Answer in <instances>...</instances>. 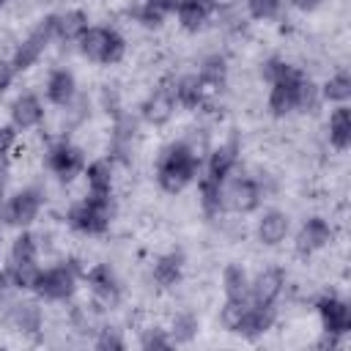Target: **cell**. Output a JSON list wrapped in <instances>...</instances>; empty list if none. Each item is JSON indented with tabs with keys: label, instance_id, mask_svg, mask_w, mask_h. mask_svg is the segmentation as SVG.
Instances as JSON below:
<instances>
[{
	"label": "cell",
	"instance_id": "obj_4",
	"mask_svg": "<svg viewBox=\"0 0 351 351\" xmlns=\"http://www.w3.org/2000/svg\"><path fill=\"white\" fill-rule=\"evenodd\" d=\"M74 49L96 66H118L126 60L129 41L115 25H88V30L77 38Z\"/></svg>",
	"mask_w": 351,
	"mask_h": 351
},
{
	"label": "cell",
	"instance_id": "obj_37",
	"mask_svg": "<svg viewBox=\"0 0 351 351\" xmlns=\"http://www.w3.org/2000/svg\"><path fill=\"white\" fill-rule=\"evenodd\" d=\"M16 140H19V132L11 123H0V159H8L14 154Z\"/></svg>",
	"mask_w": 351,
	"mask_h": 351
},
{
	"label": "cell",
	"instance_id": "obj_16",
	"mask_svg": "<svg viewBox=\"0 0 351 351\" xmlns=\"http://www.w3.org/2000/svg\"><path fill=\"white\" fill-rule=\"evenodd\" d=\"M47 121V104L36 90H22L8 104V123L16 132H33L41 129Z\"/></svg>",
	"mask_w": 351,
	"mask_h": 351
},
{
	"label": "cell",
	"instance_id": "obj_24",
	"mask_svg": "<svg viewBox=\"0 0 351 351\" xmlns=\"http://www.w3.org/2000/svg\"><path fill=\"white\" fill-rule=\"evenodd\" d=\"M80 178L85 184V192H90V195H112V189H115V162L110 156L90 159Z\"/></svg>",
	"mask_w": 351,
	"mask_h": 351
},
{
	"label": "cell",
	"instance_id": "obj_40",
	"mask_svg": "<svg viewBox=\"0 0 351 351\" xmlns=\"http://www.w3.org/2000/svg\"><path fill=\"white\" fill-rule=\"evenodd\" d=\"M5 197H8V165H5V159H0V208H3Z\"/></svg>",
	"mask_w": 351,
	"mask_h": 351
},
{
	"label": "cell",
	"instance_id": "obj_28",
	"mask_svg": "<svg viewBox=\"0 0 351 351\" xmlns=\"http://www.w3.org/2000/svg\"><path fill=\"white\" fill-rule=\"evenodd\" d=\"M90 16L85 8H66L58 11V44H77V38L88 30Z\"/></svg>",
	"mask_w": 351,
	"mask_h": 351
},
{
	"label": "cell",
	"instance_id": "obj_20",
	"mask_svg": "<svg viewBox=\"0 0 351 351\" xmlns=\"http://www.w3.org/2000/svg\"><path fill=\"white\" fill-rule=\"evenodd\" d=\"M291 236V214L282 208H266L255 219V241L261 247H280Z\"/></svg>",
	"mask_w": 351,
	"mask_h": 351
},
{
	"label": "cell",
	"instance_id": "obj_41",
	"mask_svg": "<svg viewBox=\"0 0 351 351\" xmlns=\"http://www.w3.org/2000/svg\"><path fill=\"white\" fill-rule=\"evenodd\" d=\"M165 3V8H167V14H176L178 8H184L189 0H162Z\"/></svg>",
	"mask_w": 351,
	"mask_h": 351
},
{
	"label": "cell",
	"instance_id": "obj_1",
	"mask_svg": "<svg viewBox=\"0 0 351 351\" xmlns=\"http://www.w3.org/2000/svg\"><path fill=\"white\" fill-rule=\"evenodd\" d=\"M203 154L189 145L186 137L170 140L156 151L154 159V181L165 195H181L200 176Z\"/></svg>",
	"mask_w": 351,
	"mask_h": 351
},
{
	"label": "cell",
	"instance_id": "obj_15",
	"mask_svg": "<svg viewBox=\"0 0 351 351\" xmlns=\"http://www.w3.org/2000/svg\"><path fill=\"white\" fill-rule=\"evenodd\" d=\"M313 310L318 315L321 332H329V335H337V337H346L351 332V307L343 296H337L332 291H324L321 296L313 299Z\"/></svg>",
	"mask_w": 351,
	"mask_h": 351
},
{
	"label": "cell",
	"instance_id": "obj_33",
	"mask_svg": "<svg viewBox=\"0 0 351 351\" xmlns=\"http://www.w3.org/2000/svg\"><path fill=\"white\" fill-rule=\"evenodd\" d=\"M129 346V340L123 337V329L115 324H99V329L93 332V348L99 351H123Z\"/></svg>",
	"mask_w": 351,
	"mask_h": 351
},
{
	"label": "cell",
	"instance_id": "obj_17",
	"mask_svg": "<svg viewBox=\"0 0 351 351\" xmlns=\"http://www.w3.org/2000/svg\"><path fill=\"white\" fill-rule=\"evenodd\" d=\"M307 77V71L302 69L299 74L288 77V80H280V82H271L269 85V93H266V110L271 118H288L296 112V101H299V85L302 80Z\"/></svg>",
	"mask_w": 351,
	"mask_h": 351
},
{
	"label": "cell",
	"instance_id": "obj_9",
	"mask_svg": "<svg viewBox=\"0 0 351 351\" xmlns=\"http://www.w3.org/2000/svg\"><path fill=\"white\" fill-rule=\"evenodd\" d=\"M82 282L90 293V304L99 313H110L115 307H121L123 302V285L115 274V269L110 263H90L82 269Z\"/></svg>",
	"mask_w": 351,
	"mask_h": 351
},
{
	"label": "cell",
	"instance_id": "obj_13",
	"mask_svg": "<svg viewBox=\"0 0 351 351\" xmlns=\"http://www.w3.org/2000/svg\"><path fill=\"white\" fill-rule=\"evenodd\" d=\"M285 288H288V271L277 263H269V266L258 269L255 274H250V302L252 304L277 307Z\"/></svg>",
	"mask_w": 351,
	"mask_h": 351
},
{
	"label": "cell",
	"instance_id": "obj_22",
	"mask_svg": "<svg viewBox=\"0 0 351 351\" xmlns=\"http://www.w3.org/2000/svg\"><path fill=\"white\" fill-rule=\"evenodd\" d=\"M173 93L178 101V110H203L208 104V90L203 85V80L197 77V71H186L173 77Z\"/></svg>",
	"mask_w": 351,
	"mask_h": 351
},
{
	"label": "cell",
	"instance_id": "obj_21",
	"mask_svg": "<svg viewBox=\"0 0 351 351\" xmlns=\"http://www.w3.org/2000/svg\"><path fill=\"white\" fill-rule=\"evenodd\" d=\"M277 324V307H263V304H252L247 302L233 335H239L241 340H258L266 332H271Z\"/></svg>",
	"mask_w": 351,
	"mask_h": 351
},
{
	"label": "cell",
	"instance_id": "obj_26",
	"mask_svg": "<svg viewBox=\"0 0 351 351\" xmlns=\"http://www.w3.org/2000/svg\"><path fill=\"white\" fill-rule=\"evenodd\" d=\"M219 288H222V296L230 299V302H247L250 299V271L230 261L222 266L219 271Z\"/></svg>",
	"mask_w": 351,
	"mask_h": 351
},
{
	"label": "cell",
	"instance_id": "obj_44",
	"mask_svg": "<svg viewBox=\"0 0 351 351\" xmlns=\"http://www.w3.org/2000/svg\"><path fill=\"white\" fill-rule=\"evenodd\" d=\"M239 3H247V0H239Z\"/></svg>",
	"mask_w": 351,
	"mask_h": 351
},
{
	"label": "cell",
	"instance_id": "obj_36",
	"mask_svg": "<svg viewBox=\"0 0 351 351\" xmlns=\"http://www.w3.org/2000/svg\"><path fill=\"white\" fill-rule=\"evenodd\" d=\"M247 302H250V299H247ZM247 302H230V299H225V302L219 304L217 321H219V326H222L225 332H230V335H233V329H236V324H239V318H241V313H244Z\"/></svg>",
	"mask_w": 351,
	"mask_h": 351
},
{
	"label": "cell",
	"instance_id": "obj_23",
	"mask_svg": "<svg viewBox=\"0 0 351 351\" xmlns=\"http://www.w3.org/2000/svg\"><path fill=\"white\" fill-rule=\"evenodd\" d=\"M197 77L203 80V85H206V90L211 96L219 93L228 85V77H230V60H228V55L219 52V49L206 52L200 58V63H197Z\"/></svg>",
	"mask_w": 351,
	"mask_h": 351
},
{
	"label": "cell",
	"instance_id": "obj_30",
	"mask_svg": "<svg viewBox=\"0 0 351 351\" xmlns=\"http://www.w3.org/2000/svg\"><path fill=\"white\" fill-rule=\"evenodd\" d=\"M318 90H321V101L324 104H348V99H351V74H348V69L346 66L335 69L318 85Z\"/></svg>",
	"mask_w": 351,
	"mask_h": 351
},
{
	"label": "cell",
	"instance_id": "obj_12",
	"mask_svg": "<svg viewBox=\"0 0 351 351\" xmlns=\"http://www.w3.org/2000/svg\"><path fill=\"white\" fill-rule=\"evenodd\" d=\"M176 112H178V101H176V93H173V77L156 82V85L143 96V101L137 104V118H140L143 123L154 126V129L167 126Z\"/></svg>",
	"mask_w": 351,
	"mask_h": 351
},
{
	"label": "cell",
	"instance_id": "obj_7",
	"mask_svg": "<svg viewBox=\"0 0 351 351\" xmlns=\"http://www.w3.org/2000/svg\"><path fill=\"white\" fill-rule=\"evenodd\" d=\"M44 203H47V192L38 184H25V186L8 192V197H5V203L0 208L3 228H14V230L33 228L36 219L41 217Z\"/></svg>",
	"mask_w": 351,
	"mask_h": 351
},
{
	"label": "cell",
	"instance_id": "obj_32",
	"mask_svg": "<svg viewBox=\"0 0 351 351\" xmlns=\"http://www.w3.org/2000/svg\"><path fill=\"white\" fill-rule=\"evenodd\" d=\"M167 16L170 14L162 0H134L132 5V19L145 30H159L167 22Z\"/></svg>",
	"mask_w": 351,
	"mask_h": 351
},
{
	"label": "cell",
	"instance_id": "obj_14",
	"mask_svg": "<svg viewBox=\"0 0 351 351\" xmlns=\"http://www.w3.org/2000/svg\"><path fill=\"white\" fill-rule=\"evenodd\" d=\"M335 241V228L326 217L321 214H313L307 219H302V225L296 228V236H293V250L296 255L302 258H313L318 252H324L329 244Z\"/></svg>",
	"mask_w": 351,
	"mask_h": 351
},
{
	"label": "cell",
	"instance_id": "obj_3",
	"mask_svg": "<svg viewBox=\"0 0 351 351\" xmlns=\"http://www.w3.org/2000/svg\"><path fill=\"white\" fill-rule=\"evenodd\" d=\"M82 263L77 258L58 261L52 266H41L38 280L33 285V296H38L44 304H69L82 282Z\"/></svg>",
	"mask_w": 351,
	"mask_h": 351
},
{
	"label": "cell",
	"instance_id": "obj_39",
	"mask_svg": "<svg viewBox=\"0 0 351 351\" xmlns=\"http://www.w3.org/2000/svg\"><path fill=\"white\" fill-rule=\"evenodd\" d=\"M321 3H324V0H285V5H291V8L302 11V14H313V11H318Z\"/></svg>",
	"mask_w": 351,
	"mask_h": 351
},
{
	"label": "cell",
	"instance_id": "obj_6",
	"mask_svg": "<svg viewBox=\"0 0 351 351\" xmlns=\"http://www.w3.org/2000/svg\"><path fill=\"white\" fill-rule=\"evenodd\" d=\"M3 326L22 340H41L47 329V315H44V302L38 296H16L11 304L3 307Z\"/></svg>",
	"mask_w": 351,
	"mask_h": 351
},
{
	"label": "cell",
	"instance_id": "obj_8",
	"mask_svg": "<svg viewBox=\"0 0 351 351\" xmlns=\"http://www.w3.org/2000/svg\"><path fill=\"white\" fill-rule=\"evenodd\" d=\"M88 165V154L69 137H58L44 148V167L60 184H74Z\"/></svg>",
	"mask_w": 351,
	"mask_h": 351
},
{
	"label": "cell",
	"instance_id": "obj_11",
	"mask_svg": "<svg viewBox=\"0 0 351 351\" xmlns=\"http://www.w3.org/2000/svg\"><path fill=\"white\" fill-rule=\"evenodd\" d=\"M239 165H241V134L239 132H230L219 143L208 145V151L203 154L200 173L225 184L233 173H239Z\"/></svg>",
	"mask_w": 351,
	"mask_h": 351
},
{
	"label": "cell",
	"instance_id": "obj_42",
	"mask_svg": "<svg viewBox=\"0 0 351 351\" xmlns=\"http://www.w3.org/2000/svg\"><path fill=\"white\" fill-rule=\"evenodd\" d=\"M0 326H3V307H0Z\"/></svg>",
	"mask_w": 351,
	"mask_h": 351
},
{
	"label": "cell",
	"instance_id": "obj_29",
	"mask_svg": "<svg viewBox=\"0 0 351 351\" xmlns=\"http://www.w3.org/2000/svg\"><path fill=\"white\" fill-rule=\"evenodd\" d=\"M41 258V239L30 228L16 230L8 247V263H38Z\"/></svg>",
	"mask_w": 351,
	"mask_h": 351
},
{
	"label": "cell",
	"instance_id": "obj_5",
	"mask_svg": "<svg viewBox=\"0 0 351 351\" xmlns=\"http://www.w3.org/2000/svg\"><path fill=\"white\" fill-rule=\"evenodd\" d=\"M52 44H58V11H49L44 16H38L33 22V27L27 30V36L14 44L8 58H11L14 69L19 74H25V71H30L33 66H38L44 60V55Z\"/></svg>",
	"mask_w": 351,
	"mask_h": 351
},
{
	"label": "cell",
	"instance_id": "obj_19",
	"mask_svg": "<svg viewBox=\"0 0 351 351\" xmlns=\"http://www.w3.org/2000/svg\"><path fill=\"white\" fill-rule=\"evenodd\" d=\"M80 93V85H77V74L69 69V66H52L44 77V101L52 104V107H66L74 96Z\"/></svg>",
	"mask_w": 351,
	"mask_h": 351
},
{
	"label": "cell",
	"instance_id": "obj_31",
	"mask_svg": "<svg viewBox=\"0 0 351 351\" xmlns=\"http://www.w3.org/2000/svg\"><path fill=\"white\" fill-rule=\"evenodd\" d=\"M211 16L214 14L206 5V0H189L184 8L176 11V22H178V27L184 33H200V30H206L208 22H211Z\"/></svg>",
	"mask_w": 351,
	"mask_h": 351
},
{
	"label": "cell",
	"instance_id": "obj_34",
	"mask_svg": "<svg viewBox=\"0 0 351 351\" xmlns=\"http://www.w3.org/2000/svg\"><path fill=\"white\" fill-rule=\"evenodd\" d=\"M247 16L255 22H274L285 11V0H247Z\"/></svg>",
	"mask_w": 351,
	"mask_h": 351
},
{
	"label": "cell",
	"instance_id": "obj_10",
	"mask_svg": "<svg viewBox=\"0 0 351 351\" xmlns=\"http://www.w3.org/2000/svg\"><path fill=\"white\" fill-rule=\"evenodd\" d=\"M266 195L258 184L255 176H247V173H233L225 186H222V208L236 214V217H247V214H255L261 206H263Z\"/></svg>",
	"mask_w": 351,
	"mask_h": 351
},
{
	"label": "cell",
	"instance_id": "obj_43",
	"mask_svg": "<svg viewBox=\"0 0 351 351\" xmlns=\"http://www.w3.org/2000/svg\"><path fill=\"white\" fill-rule=\"evenodd\" d=\"M5 3H14V0H3V5H5Z\"/></svg>",
	"mask_w": 351,
	"mask_h": 351
},
{
	"label": "cell",
	"instance_id": "obj_18",
	"mask_svg": "<svg viewBox=\"0 0 351 351\" xmlns=\"http://www.w3.org/2000/svg\"><path fill=\"white\" fill-rule=\"evenodd\" d=\"M184 271H186L184 250H167V252L154 258V263H151V282L159 291H173V288H178L184 282Z\"/></svg>",
	"mask_w": 351,
	"mask_h": 351
},
{
	"label": "cell",
	"instance_id": "obj_27",
	"mask_svg": "<svg viewBox=\"0 0 351 351\" xmlns=\"http://www.w3.org/2000/svg\"><path fill=\"white\" fill-rule=\"evenodd\" d=\"M165 329H167L173 346H189V343H195L197 335H200V315H197L195 310H189V307L176 310V313L170 315V321H167Z\"/></svg>",
	"mask_w": 351,
	"mask_h": 351
},
{
	"label": "cell",
	"instance_id": "obj_2",
	"mask_svg": "<svg viewBox=\"0 0 351 351\" xmlns=\"http://www.w3.org/2000/svg\"><path fill=\"white\" fill-rule=\"evenodd\" d=\"M115 219V197L112 195H90L85 192L66 208V225L85 236V239H99L110 230Z\"/></svg>",
	"mask_w": 351,
	"mask_h": 351
},
{
	"label": "cell",
	"instance_id": "obj_38",
	"mask_svg": "<svg viewBox=\"0 0 351 351\" xmlns=\"http://www.w3.org/2000/svg\"><path fill=\"white\" fill-rule=\"evenodd\" d=\"M16 77H19V71L14 69L11 58L8 55H0V96L8 93V88L16 82Z\"/></svg>",
	"mask_w": 351,
	"mask_h": 351
},
{
	"label": "cell",
	"instance_id": "obj_35",
	"mask_svg": "<svg viewBox=\"0 0 351 351\" xmlns=\"http://www.w3.org/2000/svg\"><path fill=\"white\" fill-rule=\"evenodd\" d=\"M137 346L143 351H159V348H173V340H170V335H167L165 326L151 324V326L137 329Z\"/></svg>",
	"mask_w": 351,
	"mask_h": 351
},
{
	"label": "cell",
	"instance_id": "obj_25",
	"mask_svg": "<svg viewBox=\"0 0 351 351\" xmlns=\"http://www.w3.org/2000/svg\"><path fill=\"white\" fill-rule=\"evenodd\" d=\"M326 143L337 154H346L351 148V107L348 104H332L329 118H326Z\"/></svg>",
	"mask_w": 351,
	"mask_h": 351
}]
</instances>
